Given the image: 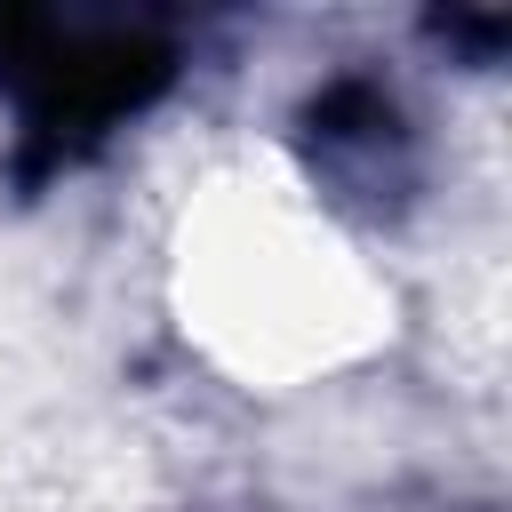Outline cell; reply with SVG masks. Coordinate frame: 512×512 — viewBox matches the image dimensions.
<instances>
[{
	"label": "cell",
	"instance_id": "6da1fadb",
	"mask_svg": "<svg viewBox=\"0 0 512 512\" xmlns=\"http://www.w3.org/2000/svg\"><path fill=\"white\" fill-rule=\"evenodd\" d=\"M184 72V48L160 24L128 16H56L0 8V104L16 112L8 176L16 192H48L80 160H96L128 120H144Z\"/></svg>",
	"mask_w": 512,
	"mask_h": 512
},
{
	"label": "cell",
	"instance_id": "7a4b0ae2",
	"mask_svg": "<svg viewBox=\"0 0 512 512\" xmlns=\"http://www.w3.org/2000/svg\"><path fill=\"white\" fill-rule=\"evenodd\" d=\"M296 160L328 208L360 224H400L424 192V144L384 72H328L296 104Z\"/></svg>",
	"mask_w": 512,
	"mask_h": 512
}]
</instances>
